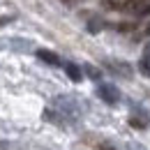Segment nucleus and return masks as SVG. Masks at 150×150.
I'll list each match as a JSON object with an SVG mask.
<instances>
[{
	"label": "nucleus",
	"mask_w": 150,
	"mask_h": 150,
	"mask_svg": "<svg viewBox=\"0 0 150 150\" xmlns=\"http://www.w3.org/2000/svg\"><path fill=\"white\" fill-rule=\"evenodd\" d=\"M97 95H99L106 104H118V102H120V93H118V88H115L113 83H99V86H97Z\"/></svg>",
	"instance_id": "f257e3e1"
},
{
	"label": "nucleus",
	"mask_w": 150,
	"mask_h": 150,
	"mask_svg": "<svg viewBox=\"0 0 150 150\" xmlns=\"http://www.w3.org/2000/svg\"><path fill=\"white\" fill-rule=\"evenodd\" d=\"M37 58H39V60H44L46 65H51V67H58V65H60V58H58L53 51H46V49H39Z\"/></svg>",
	"instance_id": "f03ea898"
},
{
	"label": "nucleus",
	"mask_w": 150,
	"mask_h": 150,
	"mask_svg": "<svg viewBox=\"0 0 150 150\" xmlns=\"http://www.w3.org/2000/svg\"><path fill=\"white\" fill-rule=\"evenodd\" d=\"M65 72H67V76H69L74 83H79V81L83 79V72H81V67H79V65H74V62H67V65H65Z\"/></svg>",
	"instance_id": "7ed1b4c3"
},
{
	"label": "nucleus",
	"mask_w": 150,
	"mask_h": 150,
	"mask_svg": "<svg viewBox=\"0 0 150 150\" xmlns=\"http://www.w3.org/2000/svg\"><path fill=\"white\" fill-rule=\"evenodd\" d=\"M139 69H141L143 76H150V44L146 46V53H143L141 62H139Z\"/></svg>",
	"instance_id": "20e7f679"
},
{
	"label": "nucleus",
	"mask_w": 150,
	"mask_h": 150,
	"mask_svg": "<svg viewBox=\"0 0 150 150\" xmlns=\"http://www.w3.org/2000/svg\"><path fill=\"white\" fill-rule=\"evenodd\" d=\"M106 9H115V7H122V0H104L102 2Z\"/></svg>",
	"instance_id": "39448f33"
},
{
	"label": "nucleus",
	"mask_w": 150,
	"mask_h": 150,
	"mask_svg": "<svg viewBox=\"0 0 150 150\" xmlns=\"http://www.w3.org/2000/svg\"><path fill=\"white\" fill-rule=\"evenodd\" d=\"M86 74L90 76V79H99V72H97L95 67H90V65H86Z\"/></svg>",
	"instance_id": "423d86ee"
},
{
	"label": "nucleus",
	"mask_w": 150,
	"mask_h": 150,
	"mask_svg": "<svg viewBox=\"0 0 150 150\" xmlns=\"http://www.w3.org/2000/svg\"><path fill=\"white\" fill-rule=\"evenodd\" d=\"M129 125H132V127H139V129H143V127H146V122H141V120H136V118H132Z\"/></svg>",
	"instance_id": "0eeeda50"
},
{
	"label": "nucleus",
	"mask_w": 150,
	"mask_h": 150,
	"mask_svg": "<svg viewBox=\"0 0 150 150\" xmlns=\"http://www.w3.org/2000/svg\"><path fill=\"white\" fill-rule=\"evenodd\" d=\"M139 14H141V16H143V14H150V5H143V7L139 9Z\"/></svg>",
	"instance_id": "6e6552de"
},
{
	"label": "nucleus",
	"mask_w": 150,
	"mask_h": 150,
	"mask_svg": "<svg viewBox=\"0 0 150 150\" xmlns=\"http://www.w3.org/2000/svg\"><path fill=\"white\" fill-rule=\"evenodd\" d=\"M146 35H150V23H148V28H146Z\"/></svg>",
	"instance_id": "1a4fd4ad"
},
{
	"label": "nucleus",
	"mask_w": 150,
	"mask_h": 150,
	"mask_svg": "<svg viewBox=\"0 0 150 150\" xmlns=\"http://www.w3.org/2000/svg\"><path fill=\"white\" fill-rule=\"evenodd\" d=\"M102 150H113V148H109V146H104V148H102Z\"/></svg>",
	"instance_id": "9d476101"
}]
</instances>
